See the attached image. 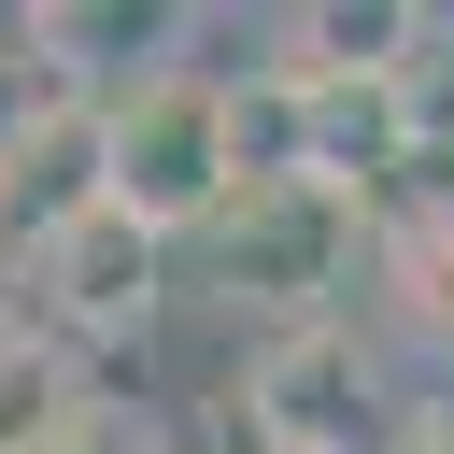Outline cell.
I'll return each instance as SVG.
<instances>
[{
	"instance_id": "obj_4",
	"label": "cell",
	"mask_w": 454,
	"mask_h": 454,
	"mask_svg": "<svg viewBox=\"0 0 454 454\" xmlns=\"http://www.w3.org/2000/svg\"><path fill=\"white\" fill-rule=\"evenodd\" d=\"M156 284H170V241L142 227V213H71L57 241H28V298H43V326L57 340H142L156 326Z\"/></svg>"
},
{
	"instance_id": "obj_3",
	"label": "cell",
	"mask_w": 454,
	"mask_h": 454,
	"mask_svg": "<svg viewBox=\"0 0 454 454\" xmlns=\"http://www.w3.org/2000/svg\"><path fill=\"white\" fill-rule=\"evenodd\" d=\"M227 426H241L255 454H355V440H369V355H355V326H284V340H255V369L227 383Z\"/></svg>"
},
{
	"instance_id": "obj_9",
	"label": "cell",
	"mask_w": 454,
	"mask_h": 454,
	"mask_svg": "<svg viewBox=\"0 0 454 454\" xmlns=\"http://www.w3.org/2000/svg\"><path fill=\"white\" fill-rule=\"evenodd\" d=\"M71 454H156V440H128V426H85V440H71Z\"/></svg>"
},
{
	"instance_id": "obj_6",
	"label": "cell",
	"mask_w": 454,
	"mask_h": 454,
	"mask_svg": "<svg viewBox=\"0 0 454 454\" xmlns=\"http://www.w3.org/2000/svg\"><path fill=\"white\" fill-rule=\"evenodd\" d=\"M411 43H426L411 0H298V14H270V71H298V85H397Z\"/></svg>"
},
{
	"instance_id": "obj_10",
	"label": "cell",
	"mask_w": 454,
	"mask_h": 454,
	"mask_svg": "<svg viewBox=\"0 0 454 454\" xmlns=\"http://www.w3.org/2000/svg\"><path fill=\"white\" fill-rule=\"evenodd\" d=\"M14 284H28V270H14V241H0V326H14Z\"/></svg>"
},
{
	"instance_id": "obj_2",
	"label": "cell",
	"mask_w": 454,
	"mask_h": 454,
	"mask_svg": "<svg viewBox=\"0 0 454 454\" xmlns=\"http://www.w3.org/2000/svg\"><path fill=\"white\" fill-rule=\"evenodd\" d=\"M99 142H114V213H142L156 241H199L227 199H241V142H227V71L170 57L142 85L99 99Z\"/></svg>"
},
{
	"instance_id": "obj_7",
	"label": "cell",
	"mask_w": 454,
	"mask_h": 454,
	"mask_svg": "<svg viewBox=\"0 0 454 454\" xmlns=\"http://www.w3.org/2000/svg\"><path fill=\"white\" fill-rule=\"evenodd\" d=\"M85 426H99L85 355H71L57 326H0V454H71Z\"/></svg>"
},
{
	"instance_id": "obj_1",
	"label": "cell",
	"mask_w": 454,
	"mask_h": 454,
	"mask_svg": "<svg viewBox=\"0 0 454 454\" xmlns=\"http://www.w3.org/2000/svg\"><path fill=\"white\" fill-rule=\"evenodd\" d=\"M199 241H213L227 312H270V340H284V326H340V284H355V255H369L383 227H369V199H355V184L284 170V184H241Z\"/></svg>"
},
{
	"instance_id": "obj_8",
	"label": "cell",
	"mask_w": 454,
	"mask_h": 454,
	"mask_svg": "<svg viewBox=\"0 0 454 454\" xmlns=\"http://www.w3.org/2000/svg\"><path fill=\"white\" fill-rule=\"evenodd\" d=\"M383 454H454V411H411V426H397Z\"/></svg>"
},
{
	"instance_id": "obj_5",
	"label": "cell",
	"mask_w": 454,
	"mask_h": 454,
	"mask_svg": "<svg viewBox=\"0 0 454 454\" xmlns=\"http://www.w3.org/2000/svg\"><path fill=\"white\" fill-rule=\"evenodd\" d=\"M99 199H114L99 99L43 85V99H28V128L0 142V241H14V270H28V241H57V227H71V213H99Z\"/></svg>"
}]
</instances>
